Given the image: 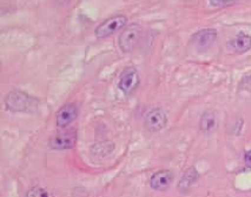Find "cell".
<instances>
[{
  "label": "cell",
  "instance_id": "6da1fadb",
  "mask_svg": "<svg viewBox=\"0 0 251 197\" xmlns=\"http://www.w3.org/2000/svg\"><path fill=\"white\" fill-rule=\"evenodd\" d=\"M37 100L24 91H11L5 96V104L12 112L31 111L37 107Z\"/></svg>",
  "mask_w": 251,
  "mask_h": 197
},
{
  "label": "cell",
  "instance_id": "7a4b0ae2",
  "mask_svg": "<svg viewBox=\"0 0 251 197\" xmlns=\"http://www.w3.org/2000/svg\"><path fill=\"white\" fill-rule=\"evenodd\" d=\"M127 23V18L124 15H117L104 21L97 26L95 34L97 38H105L114 35L124 28Z\"/></svg>",
  "mask_w": 251,
  "mask_h": 197
},
{
  "label": "cell",
  "instance_id": "3957f363",
  "mask_svg": "<svg viewBox=\"0 0 251 197\" xmlns=\"http://www.w3.org/2000/svg\"><path fill=\"white\" fill-rule=\"evenodd\" d=\"M141 28L137 24H132L124 29L118 40L119 47L125 53L130 52L139 41Z\"/></svg>",
  "mask_w": 251,
  "mask_h": 197
},
{
  "label": "cell",
  "instance_id": "277c9868",
  "mask_svg": "<svg viewBox=\"0 0 251 197\" xmlns=\"http://www.w3.org/2000/svg\"><path fill=\"white\" fill-rule=\"evenodd\" d=\"M167 116L165 112L160 108L151 110L145 116L144 125L147 130L155 132L161 130L167 125Z\"/></svg>",
  "mask_w": 251,
  "mask_h": 197
},
{
  "label": "cell",
  "instance_id": "5b68a950",
  "mask_svg": "<svg viewBox=\"0 0 251 197\" xmlns=\"http://www.w3.org/2000/svg\"><path fill=\"white\" fill-rule=\"evenodd\" d=\"M139 84L137 71L133 67L127 68L122 73L118 82V88L126 94L133 92Z\"/></svg>",
  "mask_w": 251,
  "mask_h": 197
},
{
  "label": "cell",
  "instance_id": "8992f818",
  "mask_svg": "<svg viewBox=\"0 0 251 197\" xmlns=\"http://www.w3.org/2000/svg\"><path fill=\"white\" fill-rule=\"evenodd\" d=\"M78 116V108L74 103H67L57 112L56 124L58 127L64 128L74 122Z\"/></svg>",
  "mask_w": 251,
  "mask_h": 197
},
{
  "label": "cell",
  "instance_id": "52a82bcc",
  "mask_svg": "<svg viewBox=\"0 0 251 197\" xmlns=\"http://www.w3.org/2000/svg\"><path fill=\"white\" fill-rule=\"evenodd\" d=\"M77 142V135L75 132L60 134L50 139L49 146L53 149L67 150L74 148Z\"/></svg>",
  "mask_w": 251,
  "mask_h": 197
},
{
  "label": "cell",
  "instance_id": "ba28073f",
  "mask_svg": "<svg viewBox=\"0 0 251 197\" xmlns=\"http://www.w3.org/2000/svg\"><path fill=\"white\" fill-rule=\"evenodd\" d=\"M217 35V30L213 28L201 29L192 36V44L195 47L201 49L207 48L214 43Z\"/></svg>",
  "mask_w": 251,
  "mask_h": 197
},
{
  "label": "cell",
  "instance_id": "9c48e42d",
  "mask_svg": "<svg viewBox=\"0 0 251 197\" xmlns=\"http://www.w3.org/2000/svg\"><path fill=\"white\" fill-rule=\"evenodd\" d=\"M173 180V175L170 170H161L151 176L150 185L155 191H164L170 188Z\"/></svg>",
  "mask_w": 251,
  "mask_h": 197
},
{
  "label": "cell",
  "instance_id": "30bf717a",
  "mask_svg": "<svg viewBox=\"0 0 251 197\" xmlns=\"http://www.w3.org/2000/svg\"><path fill=\"white\" fill-rule=\"evenodd\" d=\"M230 45L238 54L246 52L251 49V36L246 34H239L231 40Z\"/></svg>",
  "mask_w": 251,
  "mask_h": 197
},
{
  "label": "cell",
  "instance_id": "8fae6325",
  "mask_svg": "<svg viewBox=\"0 0 251 197\" xmlns=\"http://www.w3.org/2000/svg\"><path fill=\"white\" fill-rule=\"evenodd\" d=\"M217 117L215 112L208 110L202 114L200 122V127L205 132H212L217 127Z\"/></svg>",
  "mask_w": 251,
  "mask_h": 197
},
{
  "label": "cell",
  "instance_id": "7c38bea8",
  "mask_svg": "<svg viewBox=\"0 0 251 197\" xmlns=\"http://www.w3.org/2000/svg\"><path fill=\"white\" fill-rule=\"evenodd\" d=\"M26 197H52L50 193L41 187H34L27 191Z\"/></svg>",
  "mask_w": 251,
  "mask_h": 197
},
{
  "label": "cell",
  "instance_id": "4fadbf2b",
  "mask_svg": "<svg viewBox=\"0 0 251 197\" xmlns=\"http://www.w3.org/2000/svg\"><path fill=\"white\" fill-rule=\"evenodd\" d=\"M210 4L213 7H224L234 4V1H210Z\"/></svg>",
  "mask_w": 251,
  "mask_h": 197
},
{
  "label": "cell",
  "instance_id": "5bb4252c",
  "mask_svg": "<svg viewBox=\"0 0 251 197\" xmlns=\"http://www.w3.org/2000/svg\"><path fill=\"white\" fill-rule=\"evenodd\" d=\"M245 162L247 167L251 169V150H249L245 153Z\"/></svg>",
  "mask_w": 251,
  "mask_h": 197
},
{
  "label": "cell",
  "instance_id": "9a60e30c",
  "mask_svg": "<svg viewBox=\"0 0 251 197\" xmlns=\"http://www.w3.org/2000/svg\"><path fill=\"white\" fill-rule=\"evenodd\" d=\"M244 87L248 91H251V76H246L244 79Z\"/></svg>",
  "mask_w": 251,
  "mask_h": 197
}]
</instances>
